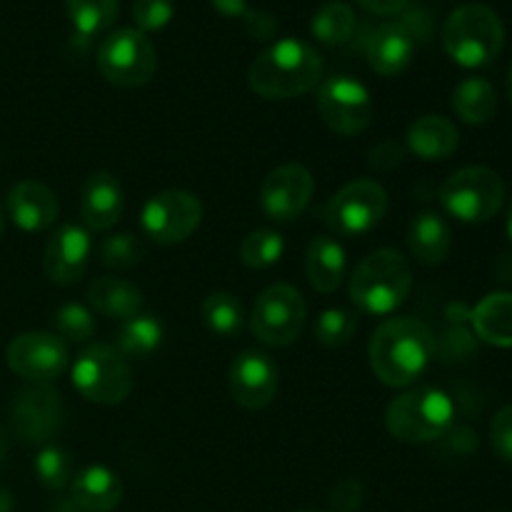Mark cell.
I'll list each match as a JSON object with an SVG mask.
<instances>
[{
    "mask_svg": "<svg viewBox=\"0 0 512 512\" xmlns=\"http://www.w3.org/2000/svg\"><path fill=\"white\" fill-rule=\"evenodd\" d=\"M435 353V338L415 318L385 320L370 338V368L380 383L408 388L428 370Z\"/></svg>",
    "mask_w": 512,
    "mask_h": 512,
    "instance_id": "6da1fadb",
    "label": "cell"
},
{
    "mask_svg": "<svg viewBox=\"0 0 512 512\" xmlns=\"http://www.w3.org/2000/svg\"><path fill=\"white\" fill-rule=\"evenodd\" d=\"M323 80V58L310 43L285 38L253 60L248 85L265 100H290L310 93Z\"/></svg>",
    "mask_w": 512,
    "mask_h": 512,
    "instance_id": "7a4b0ae2",
    "label": "cell"
},
{
    "mask_svg": "<svg viewBox=\"0 0 512 512\" xmlns=\"http://www.w3.org/2000/svg\"><path fill=\"white\" fill-rule=\"evenodd\" d=\"M503 45V20L483 3L460 5L443 25V48L460 68H485L498 58Z\"/></svg>",
    "mask_w": 512,
    "mask_h": 512,
    "instance_id": "3957f363",
    "label": "cell"
},
{
    "mask_svg": "<svg viewBox=\"0 0 512 512\" xmlns=\"http://www.w3.org/2000/svg\"><path fill=\"white\" fill-rule=\"evenodd\" d=\"M413 288L410 265L398 250L380 248L363 258L350 275V300L368 315H390Z\"/></svg>",
    "mask_w": 512,
    "mask_h": 512,
    "instance_id": "277c9868",
    "label": "cell"
},
{
    "mask_svg": "<svg viewBox=\"0 0 512 512\" xmlns=\"http://www.w3.org/2000/svg\"><path fill=\"white\" fill-rule=\"evenodd\" d=\"M455 418L453 400L440 388L405 390L385 410V428L400 443H430L443 438Z\"/></svg>",
    "mask_w": 512,
    "mask_h": 512,
    "instance_id": "5b68a950",
    "label": "cell"
},
{
    "mask_svg": "<svg viewBox=\"0 0 512 512\" xmlns=\"http://www.w3.org/2000/svg\"><path fill=\"white\" fill-rule=\"evenodd\" d=\"M505 203V183L493 168L468 165L450 175L440 188V205L460 223H488Z\"/></svg>",
    "mask_w": 512,
    "mask_h": 512,
    "instance_id": "8992f818",
    "label": "cell"
},
{
    "mask_svg": "<svg viewBox=\"0 0 512 512\" xmlns=\"http://www.w3.org/2000/svg\"><path fill=\"white\" fill-rule=\"evenodd\" d=\"M73 385L85 400L98 405H118L133 390L130 363L105 343H93L75 358Z\"/></svg>",
    "mask_w": 512,
    "mask_h": 512,
    "instance_id": "52a82bcc",
    "label": "cell"
},
{
    "mask_svg": "<svg viewBox=\"0 0 512 512\" xmlns=\"http://www.w3.org/2000/svg\"><path fill=\"white\" fill-rule=\"evenodd\" d=\"M98 70L118 88H140L158 70V53L145 33L135 28L113 30L98 48Z\"/></svg>",
    "mask_w": 512,
    "mask_h": 512,
    "instance_id": "ba28073f",
    "label": "cell"
},
{
    "mask_svg": "<svg viewBox=\"0 0 512 512\" xmlns=\"http://www.w3.org/2000/svg\"><path fill=\"white\" fill-rule=\"evenodd\" d=\"M388 193L378 180H353L325 205V223L340 238H363L383 223Z\"/></svg>",
    "mask_w": 512,
    "mask_h": 512,
    "instance_id": "9c48e42d",
    "label": "cell"
},
{
    "mask_svg": "<svg viewBox=\"0 0 512 512\" xmlns=\"http://www.w3.org/2000/svg\"><path fill=\"white\" fill-rule=\"evenodd\" d=\"M250 325L260 343L285 348L295 343L305 325V300L298 288L288 283L270 285L255 300Z\"/></svg>",
    "mask_w": 512,
    "mask_h": 512,
    "instance_id": "30bf717a",
    "label": "cell"
},
{
    "mask_svg": "<svg viewBox=\"0 0 512 512\" xmlns=\"http://www.w3.org/2000/svg\"><path fill=\"white\" fill-rule=\"evenodd\" d=\"M315 103L325 125L345 138L360 135L373 123V98L368 88L350 75H333L328 80H320Z\"/></svg>",
    "mask_w": 512,
    "mask_h": 512,
    "instance_id": "8fae6325",
    "label": "cell"
},
{
    "mask_svg": "<svg viewBox=\"0 0 512 512\" xmlns=\"http://www.w3.org/2000/svg\"><path fill=\"white\" fill-rule=\"evenodd\" d=\"M203 203L185 190H163L145 203L140 223L145 235L158 245H178L198 230Z\"/></svg>",
    "mask_w": 512,
    "mask_h": 512,
    "instance_id": "7c38bea8",
    "label": "cell"
},
{
    "mask_svg": "<svg viewBox=\"0 0 512 512\" xmlns=\"http://www.w3.org/2000/svg\"><path fill=\"white\" fill-rule=\"evenodd\" d=\"M5 360L8 368L28 383H53L68 368L70 353L60 335L30 330L10 340Z\"/></svg>",
    "mask_w": 512,
    "mask_h": 512,
    "instance_id": "4fadbf2b",
    "label": "cell"
},
{
    "mask_svg": "<svg viewBox=\"0 0 512 512\" xmlns=\"http://www.w3.org/2000/svg\"><path fill=\"white\" fill-rule=\"evenodd\" d=\"M10 423L23 443L40 445L58 433L63 423V398L50 383H33L15 395Z\"/></svg>",
    "mask_w": 512,
    "mask_h": 512,
    "instance_id": "5bb4252c",
    "label": "cell"
},
{
    "mask_svg": "<svg viewBox=\"0 0 512 512\" xmlns=\"http://www.w3.org/2000/svg\"><path fill=\"white\" fill-rule=\"evenodd\" d=\"M315 193V180L305 165L285 163L265 178L260 188V205L275 223H290L310 205Z\"/></svg>",
    "mask_w": 512,
    "mask_h": 512,
    "instance_id": "9a60e30c",
    "label": "cell"
},
{
    "mask_svg": "<svg viewBox=\"0 0 512 512\" xmlns=\"http://www.w3.org/2000/svg\"><path fill=\"white\" fill-rule=\"evenodd\" d=\"M230 395L248 410H260L278 395V365L258 350H245L233 360L228 373Z\"/></svg>",
    "mask_w": 512,
    "mask_h": 512,
    "instance_id": "2e32d148",
    "label": "cell"
},
{
    "mask_svg": "<svg viewBox=\"0 0 512 512\" xmlns=\"http://www.w3.org/2000/svg\"><path fill=\"white\" fill-rule=\"evenodd\" d=\"M93 253L88 230L80 225H60L43 253V270L55 285H75L85 275Z\"/></svg>",
    "mask_w": 512,
    "mask_h": 512,
    "instance_id": "e0dca14e",
    "label": "cell"
},
{
    "mask_svg": "<svg viewBox=\"0 0 512 512\" xmlns=\"http://www.w3.org/2000/svg\"><path fill=\"white\" fill-rule=\"evenodd\" d=\"M368 65L383 78L405 73L415 58V35L405 23H383L365 43Z\"/></svg>",
    "mask_w": 512,
    "mask_h": 512,
    "instance_id": "ac0fdd59",
    "label": "cell"
},
{
    "mask_svg": "<svg viewBox=\"0 0 512 512\" xmlns=\"http://www.w3.org/2000/svg\"><path fill=\"white\" fill-rule=\"evenodd\" d=\"M8 215L25 233H43L58 220V198L38 180H20L8 193Z\"/></svg>",
    "mask_w": 512,
    "mask_h": 512,
    "instance_id": "d6986e66",
    "label": "cell"
},
{
    "mask_svg": "<svg viewBox=\"0 0 512 512\" xmlns=\"http://www.w3.org/2000/svg\"><path fill=\"white\" fill-rule=\"evenodd\" d=\"M125 198L123 188H120L118 178L110 173H93L83 185V195H80V215L88 230H105L115 228L120 218H123Z\"/></svg>",
    "mask_w": 512,
    "mask_h": 512,
    "instance_id": "ffe728a7",
    "label": "cell"
},
{
    "mask_svg": "<svg viewBox=\"0 0 512 512\" xmlns=\"http://www.w3.org/2000/svg\"><path fill=\"white\" fill-rule=\"evenodd\" d=\"M70 495L85 512H113L123 500V483L105 465H90L70 480Z\"/></svg>",
    "mask_w": 512,
    "mask_h": 512,
    "instance_id": "44dd1931",
    "label": "cell"
},
{
    "mask_svg": "<svg viewBox=\"0 0 512 512\" xmlns=\"http://www.w3.org/2000/svg\"><path fill=\"white\" fill-rule=\"evenodd\" d=\"M408 148L423 160H445L458 150V128L445 115H423L408 128Z\"/></svg>",
    "mask_w": 512,
    "mask_h": 512,
    "instance_id": "7402d4cb",
    "label": "cell"
},
{
    "mask_svg": "<svg viewBox=\"0 0 512 512\" xmlns=\"http://www.w3.org/2000/svg\"><path fill=\"white\" fill-rule=\"evenodd\" d=\"M90 308L113 320H128L143 313V293L135 283L120 278H98L88 288Z\"/></svg>",
    "mask_w": 512,
    "mask_h": 512,
    "instance_id": "603a6c76",
    "label": "cell"
},
{
    "mask_svg": "<svg viewBox=\"0 0 512 512\" xmlns=\"http://www.w3.org/2000/svg\"><path fill=\"white\" fill-rule=\"evenodd\" d=\"M345 260L343 245L330 235H318L313 243L308 245V255H305V273H308L310 285L318 293H335L345 278Z\"/></svg>",
    "mask_w": 512,
    "mask_h": 512,
    "instance_id": "cb8c5ba5",
    "label": "cell"
},
{
    "mask_svg": "<svg viewBox=\"0 0 512 512\" xmlns=\"http://www.w3.org/2000/svg\"><path fill=\"white\" fill-rule=\"evenodd\" d=\"M410 253L423 265H440L450 253L453 235H450L448 223L438 213H420L415 215L408 228Z\"/></svg>",
    "mask_w": 512,
    "mask_h": 512,
    "instance_id": "d4e9b609",
    "label": "cell"
},
{
    "mask_svg": "<svg viewBox=\"0 0 512 512\" xmlns=\"http://www.w3.org/2000/svg\"><path fill=\"white\" fill-rule=\"evenodd\" d=\"M475 333L495 348H512V293H490L473 313Z\"/></svg>",
    "mask_w": 512,
    "mask_h": 512,
    "instance_id": "484cf974",
    "label": "cell"
},
{
    "mask_svg": "<svg viewBox=\"0 0 512 512\" xmlns=\"http://www.w3.org/2000/svg\"><path fill=\"white\" fill-rule=\"evenodd\" d=\"M453 110L463 123L488 125L498 113V93L485 78H465L453 90Z\"/></svg>",
    "mask_w": 512,
    "mask_h": 512,
    "instance_id": "4316f807",
    "label": "cell"
},
{
    "mask_svg": "<svg viewBox=\"0 0 512 512\" xmlns=\"http://www.w3.org/2000/svg\"><path fill=\"white\" fill-rule=\"evenodd\" d=\"M165 330L163 323L153 315H135L120 323L118 333H115V345L113 348L123 355L125 360H140L153 355L155 350L163 345Z\"/></svg>",
    "mask_w": 512,
    "mask_h": 512,
    "instance_id": "83f0119b",
    "label": "cell"
},
{
    "mask_svg": "<svg viewBox=\"0 0 512 512\" xmlns=\"http://www.w3.org/2000/svg\"><path fill=\"white\" fill-rule=\"evenodd\" d=\"M65 13L80 38H95L113 28L118 0H65Z\"/></svg>",
    "mask_w": 512,
    "mask_h": 512,
    "instance_id": "f1b7e54d",
    "label": "cell"
},
{
    "mask_svg": "<svg viewBox=\"0 0 512 512\" xmlns=\"http://www.w3.org/2000/svg\"><path fill=\"white\" fill-rule=\"evenodd\" d=\"M310 30L323 45H343L355 33V13L348 3L330 0L320 5L318 13L310 20Z\"/></svg>",
    "mask_w": 512,
    "mask_h": 512,
    "instance_id": "f546056e",
    "label": "cell"
},
{
    "mask_svg": "<svg viewBox=\"0 0 512 512\" xmlns=\"http://www.w3.org/2000/svg\"><path fill=\"white\" fill-rule=\"evenodd\" d=\"M200 318H203L205 328L210 333L220 335V338H230V335L240 333V328H243V305L235 295L213 293L200 305Z\"/></svg>",
    "mask_w": 512,
    "mask_h": 512,
    "instance_id": "4dcf8cb0",
    "label": "cell"
},
{
    "mask_svg": "<svg viewBox=\"0 0 512 512\" xmlns=\"http://www.w3.org/2000/svg\"><path fill=\"white\" fill-rule=\"evenodd\" d=\"M285 253L283 235L275 230H253L240 240V263L250 270H265L278 263Z\"/></svg>",
    "mask_w": 512,
    "mask_h": 512,
    "instance_id": "1f68e13d",
    "label": "cell"
},
{
    "mask_svg": "<svg viewBox=\"0 0 512 512\" xmlns=\"http://www.w3.org/2000/svg\"><path fill=\"white\" fill-rule=\"evenodd\" d=\"M100 263L105 268H115V270H130L135 265H140L148 255V248H145L143 238L133 233H118L110 235L100 243L98 248Z\"/></svg>",
    "mask_w": 512,
    "mask_h": 512,
    "instance_id": "d6a6232c",
    "label": "cell"
},
{
    "mask_svg": "<svg viewBox=\"0 0 512 512\" xmlns=\"http://www.w3.org/2000/svg\"><path fill=\"white\" fill-rule=\"evenodd\" d=\"M33 468L38 480L43 483V488L48 490H63L73 480L70 455L63 448H58V445H45V448H40V453L35 455Z\"/></svg>",
    "mask_w": 512,
    "mask_h": 512,
    "instance_id": "836d02e7",
    "label": "cell"
},
{
    "mask_svg": "<svg viewBox=\"0 0 512 512\" xmlns=\"http://www.w3.org/2000/svg\"><path fill=\"white\" fill-rule=\"evenodd\" d=\"M355 330H358V320L353 313L340 308H330L320 313V318L315 320V340L325 348H340V345H348L353 340Z\"/></svg>",
    "mask_w": 512,
    "mask_h": 512,
    "instance_id": "e575fe53",
    "label": "cell"
},
{
    "mask_svg": "<svg viewBox=\"0 0 512 512\" xmlns=\"http://www.w3.org/2000/svg\"><path fill=\"white\" fill-rule=\"evenodd\" d=\"M53 325L55 335H60L63 340H73V343H85L95 333L93 313L80 303L60 305L53 315Z\"/></svg>",
    "mask_w": 512,
    "mask_h": 512,
    "instance_id": "d590c367",
    "label": "cell"
},
{
    "mask_svg": "<svg viewBox=\"0 0 512 512\" xmlns=\"http://www.w3.org/2000/svg\"><path fill=\"white\" fill-rule=\"evenodd\" d=\"M175 18V0H135L133 20L140 33H158Z\"/></svg>",
    "mask_w": 512,
    "mask_h": 512,
    "instance_id": "8d00e7d4",
    "label": "cell"
},
{
    "mask_svg": "<svg viewBox=\"0 0 512 512\" xmlns=\"http://www.w3.org/2000/svg\"><path fill=\"white\" fill-rule=\"evenodd\" d=\"M490 443H493L495 455L503 463L512 465V405H505L495 413L490 423Z\"/></svg>",
    "mask_w": 512,
    "mask_h": 512,
    "instance_id": "74e56055",
    "label": "cell"
},
{
    "mask_svg": "<svg viewBox=\"0 0 512 512\" xmlns=\"http://www.w3.org/2000/svg\"><path fill=\"white\" fill-rule=\"evenodd\" d=\"M330 505H333V512H358L360 505H363V485H360V480L350 478L335 485Z\"/></svg>",
    "mask_w": 512,
    "mask_h": 512,
    "instance_id": "f35d334b",
    "label": "cell"
},
{
    "mask_svg": "<svg viewBox=\"0 0 512 512\" xmlns=\"http://www.w3.org/2000/svg\"><path fill=\"white\" fill-rule=\"evenodd\" d=\"M355 3L375 15H395L408 5V0H355Z\"/></svg>",
    "mask_w": 512,
    "mask_h": 512,
    "instance_id": "ab89813d",
    "label": "cell"
},
{
    "mask_svg": "<svg viewBox=\"0 0 512 512\" xmlns=\"http://www.w3.org/2000/svg\"><path fill=\"white\" fill-rule=\"evenodd\" d=\"M215 10L225 18H243L248 15V0H210Z\"/></svg>",
    "mask_w": 512,
    "mask_h": 512,
    "instance_id": "60d3db41",
    "label": "cell"
},
{
    "mask_svg": "<svg viewBox=\"0 0 512 512\" xmlns=\"http://www.w3.org/2000/svg\"><path fill=\"white\" fill-rule=\"evenodd\" d=\"M13 495L5 488H0V512H13Z\"/></svg>",
    "mask_w": 512,
    "mask_h": 512,
    "instance_id": "b9f144b4",
    "label": "cell"
},
{
    "mask_svg": "<svg viewBox=\"0 0 512 512\" xmlns=\"http://www.w3.org/2000/svg\"><path fill=\"white\" fill-rule=\"evenodd\" d=\"M505 228H508V238L512 240V200H510V208H508V218H505Z\"/></svg>",
    "mask_w": 512,
    "mask_h": 512,
    "instance_id": "7bdbcfd3",
    "label": "cell"
},
{
    "mask_svg": "<svg viewBox=\"0 0 512 512\" xmlns=\"http://www.w3.org/2000/svg\"><path fill=\"white\" fill-rule=\"evenodd\" d=\"M5 448H8V445H5V433H3V428H0V463H3V458H5Z\"/></svg>",
    "mask_w": 512,
    "mask_h": 512,
    "instance_id": "ee69618b",
    "label": "cell"
},
{
    "mask_svg": "<svg viewBox=\"0 0 512 512\" xmlns=\"http://www.w3.org/2000/svg\"><path fill=\"white\" fill-rule=\"evenodd\" d=\"M508 98L512 103V63H510V70H508Z\"/></svg>",
    "mask_w": 512,
    "mask_h": 512,
    "instance_id": "f6af8a7d",
    "label": "cell"
},
{
    "mask_svg": "<svg viewBox=\"0 0 512 512\" xmlns=\"http://www.w3.org/2000/svg\"><path fill=\"white\" fill-rule=\"evenodd\" d=\"M3 225H5V218H3V208H0V235H3Z\"/></svg>",
    "mask_w": 512,
    "mask_h": 512,
    "instance_id": "bcb514c9",
    "label": "cell"
},
{
    "mask_svg": "<svg viewBox=\"0 0 512 512\" xmlns=\"http://www.w3.org/2000/svg\"><path fill=\"white\" fill-rule=\"evenodd\" d=\"M295 512H323V510H295Z\"/></svg>",
    "mask_w": 512,
    "mask_h": 512,
    "instance_id": "7dc6e473",
    "label": "cell"
}]
</instances>
